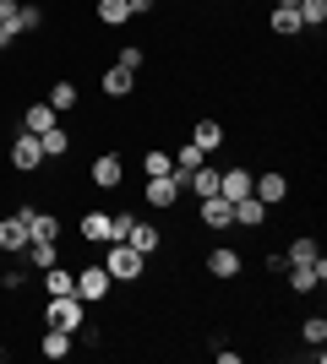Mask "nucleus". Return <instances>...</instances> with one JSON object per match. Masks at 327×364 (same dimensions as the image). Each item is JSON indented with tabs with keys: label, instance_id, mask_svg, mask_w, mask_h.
Instances as JSON below:
<instances>
[{
	"label": "nucleus",
	"instance_id": "1",
	"mask_svg": "<svg viewBox=\"0 0 327 364\" xmlns=\"http://www.w3.org/2000/svg\"><path fill=\"white\" fill-rule=\"evenodd\" d=\"M82 321H88V304H82L77 294H49V304H44V326H61V332L77 337V332H82Z\"/></svg>",
	"mask_w": 327,
	"mask_h": 364
},
{
	"label": "nucleus",
	"instance_id": "2",
	"mask_svg": "<svg viewBox=\"0 0 327 364\" xmlns=\"http://www.w3.org/2000/svg\"><path fill=\"white\" fill-rule=\"evenodd\" d=\"M142 250H131L125 240H109V250H104V272L115 277V283H131V277H142Z\"/></svg>",
	"mask_w": 327,
	"mask_h": 364
},
{
	"label": "nucleus",
	"instance_id": "3",
	"mask_svg": "<svg viewBox=\"0 0 327 364\" xmlns=\"http://www.w3.org/2000/svg\"><path fill=\"white\" fill-rule=\"evenodd\" d=\"M109 283H115V277L104 272V261L82 267V272H77V299H82V304H98V299L109 294Z\"/></svg>",
	"mask_w": 327,
	"mask_h": 364
},
{
	"label": "nucleus",
	"instance_id": "4",
	"mask_svg": "<svg viewBox=\"0 0 327 364\" xmlns=\"http://www.w3.org/2000/svg\"><path fill=\"white\" fill-rule=\"evenodd\" d=\"M11 164L22 168V174H33V168L44 164V147H38L33 131H16V136H11Z\"/></svg>",
	"mask_w": 327,
	"mask_h": 364
},
{
	"label": "nucleus",
	"instance_id": "5",
	"mask_svg": "<svg viewBox=\"0 0 327 364\" xmlns=\"http://www.w3.org/2000/svg\"><path fill=\"white\" fill-rule=\"evenodd\" d=\"M251 180H256L251 168H218V196H224V201H246Z\"/></svg>",
	"mask_w": 327,
	"mask_h": 364
},
{
	"label": "nucleus",
	"instance_id": "6",
	"mask_svg": "<svg viewBox=\"0 0 327 364\" xmlns=\"http://www.w3.org/2000/svg\"><path fill=\"white\" fill-rule=\"evenodd\" d=\"M28 223H22V213H11V218H0V250H6V256H22V250H28Z\"/></svg>",
	"mask_w": 327,
	"mask_h": 364
},
{
	"label": "nucleus",
	"instance_id": "7",
	"mask_svg": "<svg viewBox=\"0 0 327 364\" xmlns=\"http://www.w3.org/2000/svg\"><path fill=\"white\" fill-rule=\"evenodd\" d=\"M175 201H180V180H175V174H147V207L164 213V207H175Z\"/></svg>",
	"mask_w": 327,
	"mask_h": 364
},
{
	"label": "nucleus",
	"instance_id": "8",
	"mask_svg": "<svg viewBox=\"0 0 327 364\" xmlns=\"http://www.w3.org/2000/svg\"><path fill=\"white\" fill-rule=\"evenodd\" d=\"M125 245H131V250H142V256H153L158 245H164V234H158L147 218H131V228H125Z\"/></svg>",
	"mask_w": 327,
	"mask_h": 364
},
{
	"label": "nucleus",
	"instance_id": "9",
	"mask_svg": "<svg viewBox=\"0 0 327 364\" xmlns=\"http://www.w3.org/2000/svg\"><path fill=\"white\" fill-rule=\"evenodd\" d=\"M170 164H175V180H180V191H186V174H191V168H202V164H207V152L197 147V141H180V147L170 152Z\"/></svg>",
	"mask_w": 327,
	"mask_h": 364
},
{
	"label": "nucleus",
	"instance_id": "10",
	"mask_svg": "<svg viewBox=\"0 0 327 364\" xmlns=\"http://www.w3.org/2000/svg\"><path fill=\"white\" fill-rule=\"evenodd\" d=\"M251 196L262 201V207H279V201L289 196V180H284V174H256V180H251Z\"/></svg>",
	"mask_w": 327,
	"mask_h": 364
},
{
	"label": "nucleus",
	"instance_id": "11",
	"mask_svg": "<svg viewBox=\"0 0 327 364\" xmlns=\"http://www.w3.org/2000/svg\"><path fill=\"white\" fill-rule=\"evenodd\" d=\"M22 223H28L33 240H61V218L38 213V207H22Z\"/></svg>",
	"mask_w": 327,
	"mask_h": 364
},
{
	"label": "nucleus",
	"instance_id": "12",
	"mask_svg": "<svg viewBox=\"0 0 327 364\" xmlns=\"http://www.w3.org/2000/svg\"><path fill=\"white\" fill-rule=\"evenodd\" d=\"M120 180H125V168H120V158H115V152L93 158V185H98V191H115Z\"/></svg>",
	"mask_w": 327,
	"mask_h": 364
},
{
	"label": "nucleus",
	"instance_id": "13",
	"mask_svg": "<svg viewBox=\"0 0 327 364\" xmlns=\"http://www.w3.org/2000/svg\"><path fill=\"white\" fill-rule=\"evenodd\" d=\"M202 223H207V228H229V223H234V201L202 196Z\"/></svg>",
	"mask_w": 327,
	"mask_h": 364
},
{
	"label": "nucleus",
	"instance_id": "14",
	"mask_svg": "<svg viewBox=\"0 0 327 364\" xmlns=\"http://www.w3.org/2000/svg\"><path fill=\"white\" fill-rule=\"evenodd\" d=\"M284 277H289V289H295V294H311L316 283L327 277V261H316V267H289Z\"/></svg>",
	"mask_w": 327,
	"mask_h": 364
},
{
	"label": "nucleus",
	"instance_id": "15",
	"mask_svg": "<svg viewBox=\"0 0 327 364\" xmlns=\"http://www.w3.org/2000/svg\"><path fill=\"white\" fill-rule=\"evenodd\" d=\"M284 256H289V267H316V261H322V245H316L311 234H300V240L289 245Z\"/></svg>",
	"mask_w": 327,
	"mask_h": 364
},
{
	"label": "nucleus",
	"instance_id": "16",
	"mask_svg": "<svg viewBox=\"0 0 327 364\" xmlns=\"http://www.w3.org/2000/svg\"><path fill=\"white\" fill-rule=\"evenodd\" d=\"M49 125H61L49 104H28V109H22V131H33V136H44Z\"/></svg>",
	"mask_w": 327,
	"mask_h": 364
},
{
	"label": "nucleus",
	"instance_id": "17",
	"mask_svg": "<svg viewBox=\"0 0 327 364\" xmlns=\"http://www.w3.org/2000/svg\"><path fill=\"white\" fill-rule=\"evenodd\" d=\"M207 272L213 277H234L240 272V250H234V245H218L213 256H207Z\"/></svg>",
	"mask_w": 327,
	"mask_h": 364
},
{
	"label": "nucleus",
	"instance_id": "18",
	"mask_svg": "<svg viewBox=\"0 0 327 364\" xmlns=\"http://www.w3.org/2000/svg\"><path fill=\"white\" fill-rule=\"evenodd\" d=\"M109 223H115V213H88L82 218V240L88 245H109Z\"/></svg>",
	"mask_w": 327,
	"mask_h": 364
},
{
	"label": "nucleus",
	"instance_id": "19",
	"mask_svg": "<svg viewBox=\"0 0 327 364\" xmlns=\"http://www.w3.org/2000/svg\"><path fill=\"white\" fill-rule=\"evenodd\" d=\"M234 223H240V228H262V223H267V207H262L256 196L234 201Z\"/></svg>",
	"mask_w": 327,
	"mask_h": 364
},
{
	"label": "nucleus",
	"instance_id": "20",
	"mask_svg": "<svg viewBox=\"0 0 327 364\" xmlns=\"http://www.w3.org/2000/svg\"><path fill=\"white\" fill-rule=\"evenodd\" d=\"M28 261L38 267V272H49L55 261H61V250H55V240H28Z\"/></svg>",
	"mask_w": 327,
	"mask_h": 364
},
{
	"label": "nucleus",
	"instance_id": "21",
	"mask_svg": "<svg viewBox=\"0 0 327 364\" xmlns=\"http://www.w3.org/2000/svg\"><path fill=\"white\" fill-rule=\"evenodd\" d=\"M44 294H77V272H66L61 261L44 272Z\"/></svg>",
	"mask_w": 327,
	"mask_h": 364
},
{
	"label": "nucleus",
	"instance_id": "22",
	"mask_svg": "<svg viewBox=\"0 0 327 364\" xmlns=\"http://www.w3.org/2000/svg\"><path fill=\"white\" fill-rule=\"evenodd\" d=\"M38 353H44V359H66V353H71V332L49 326V332H44V343H38Z\"/></svg>",
	"mask_w": 327,
	"mask_h": 364
},
{
	"label": "nucleus",
	"instance_id": "23",
	"mask_svg": "<svg viewBox=\"0 0 327 364\" xmlns=\"http://www.w3.org/2000/svg\"><path fill=\"white\" fill-rule=\"evenodd\" d=\"M131 87H137V76H131V71H120V65H109V71H104V92H109V98H125Z\"/></svg>",
	"mask_w": 327,
	"mask_h": 364
},
{
	"label": "nucleus",
	"instance_id": "24",
	"mask_svg": "<svg viewBox=\"0 0 327 364\" xmlns=\"http://www.w3.org/2000/svg\"><path fill=\"white\" fill-rule=\"evenodd\" d=\"M186 185H191V191H197V196H218V168H191V174H186Z\"/></svg>",
	"mask_w": 327,
	"mask_h": 364
},
{
	"label": "nucleus",
	"instance_id": "25",
	"mask_svg": "<svg viewBox=\"0 0 327 364\" xmlns=\"http://www.w3.org/2000/svg\"><path fill=\"white\" fill-rule=\"evenodd\" d=\"M191 141H197V147H202V152H213L218 141H224V125H218V120H197V131H191Z\"/></svg>",
	"mask_w": 327,
	"mask_h": 364
},
{
	"label": "nucleus",
	"instance_id": "26",
	"mask_svg": "<svg viewBox=\"0 0 327 364\" xmlns=\"http://www.w3.org/2000/svg\"><path fill=\"white\" fill-rule=\"evenodd\" d=\"M98 22H104V28H120V22H131V6H125V0H98Z\"/></svg>",
	"mask_w": 327,
	"mask_h": 364
},
{
	"label": "nucleus",
	"instance_id": "27",
	"mask_svg": "<svg viewBox=\"0 0 327 364\" xmlns=\"http://www.w3.org/2000/svg\"><path fill=\"white\" fill-rule=\"evenodd\" d=\"M49 109H55V114H66V109H77V87H71V82H55V87H49V98H44Z\"/></svg>",
	"mask_w": 327,
	"mask_h": 364
},
{
	"label": "nucleus",
	"instance_id": "28",
	"mask_svg": "<svg viewBox=\"0 0 327 364\" xmlns=\"http://www.w3.org/2000/svg\"><path fill=\"white\" fill-rule=\"evenodd\" d=\"M273 33H284V38H295V33H300V11H295V6H273Z\"/></svg>",
	"mask_w": 327,
	"mask_h": 364
},
{
	"label": "nucleus",
	"instance_id": "29",
	"mask_svg": "<svg viewBox=\"0 0 327 364\" xmlns=\"http://www.w3.org/2000/svg\"><path fill=\"white\" fill-rule=\"evenodd\" d=\"M38 147H44V158H66V147H71V136H66L61 125H49L44 136H38Z\"/></svg>",
	"mask_w": 327,
	"mask_h": 364
},
{
	"label": "nucleus",
	"instance_id": "30",
	"mask_svg": "<svg viewBox=\"0 0 327 364\" xmlns=\"http://www.w3.org/2000/svg\"><path fill=\"white\" fill-rule=\"evenodd\" d=\"M295 11H300V28H322L327 22V0H300Z\"/></svg>",
	"mask_w": 327,
	"mask_h": 364
},
{
	"label": "nucleus",
	"instance_id": "31",
	"mask_svg": "<svg viewBox=\"0 0 327 364\" xmlns=\"http://www.w3.org/2000/svg\"><path fill=\"white\" fill-rule=\"evenodd\" d=\"M38 28H44V11L22 0V6H16V33H38Z\"/></svg>",
	"mask_w": 327,
	"mask_h": 364
},
{
	"label": "nucleus",
	"instance_id": "32",
	"mask_svg": "<svg viewBox=\"0 0 327 364\" xmlns=\"http://www.w3.org/2000/svg\"><path fill=\"white\" fill-rule=\"evenodd\" d=\"M300 337H306L311 348H322V343H327V321H322V316H306V326H300Z\"/></svg>",
	"mask_w": 327,
	"mask_h": 364
},
{
	"label": "nucleus",
	"instance_id": "33",
	"mask_svg": "<svg viewBox=\"0 0 327 364\" xmlns=\"http://www.w3.org/2000/svg\"><path fill=\"white\" fill-rule=\"evenodd\" d=\"M142 60H147V55H142L137 44H125V49H120V60H115V65H120V71H131V76H137V71H142Z\"/></svg>",
	"mask_w": 327,
	"mask_h": 364
},
{
	"label": "nucleus",
	"instance_id": "34",
	"mask_svg": "<svg viewBox=\"0 0 327 364\" xmlns=\"http://www.w3.org/2000/svg\"><path fill=\"white\" fill-rule=\"evenodd\" d=\"M142 168H147V174H175L170 152H147V158H142Z\"/></svg>",
	"mask_w": 327,
	"mask_h": 364
},
{
	"label": "nucleus",
	"instance_id": "35",
	"mask_svg": "<svg viewBox=\"0 0 327 364\" xmlns=\"http://www.w3.org/2000/svg\"><path fill=\"white\" fill-rule=\"evenodd\" d=\"M16 38H22V33H16V22H0V49H11Z\"/></svg>",
	"mask_w": 327,
	"mask_h": 364
},
{
	"label": "nucleus",
	"instance_id": "36",
	"mask_svg": "<svg viewBox=\"0 0 327 364\" xmlns=\"http://www.w3.org/2000/svg\"><path fill=\"white\" fill-rule=\"evenodd\" d=\"M125 6H131V16H147V11L158 6V0H125Z\"/></svg>",
	"mask_w": 327,
	"mask_h": 364
},
{
	"label": "nucleus",
	"instance_id": "37",
	"mask_svg": "<svg viewBox=\"0 0 327 364\" xmlns=\"http://www.w3.org/2000/svg\"><path fill=\"white\" fill-rule=\"evenodd\" d=\"M16 6L22 0H0V22H16Z\"/></svg>",
	"mask_w": 327,
	"mask_h": 364
},
{
	"label": "nucleus",
	"instance_id": "38",
	"mask_svg": "<svg viewBox=\"0 0 327 364\" xmlns=\"http://www.w3.org/2000/svg\"><path fill=\"white\" fill-rule=\"evenodd\" d=\"M273 6H300V0H273Z\"/></svg>",
	"mask_w": 327,
	"mask_h": 364
}]
</instances>
